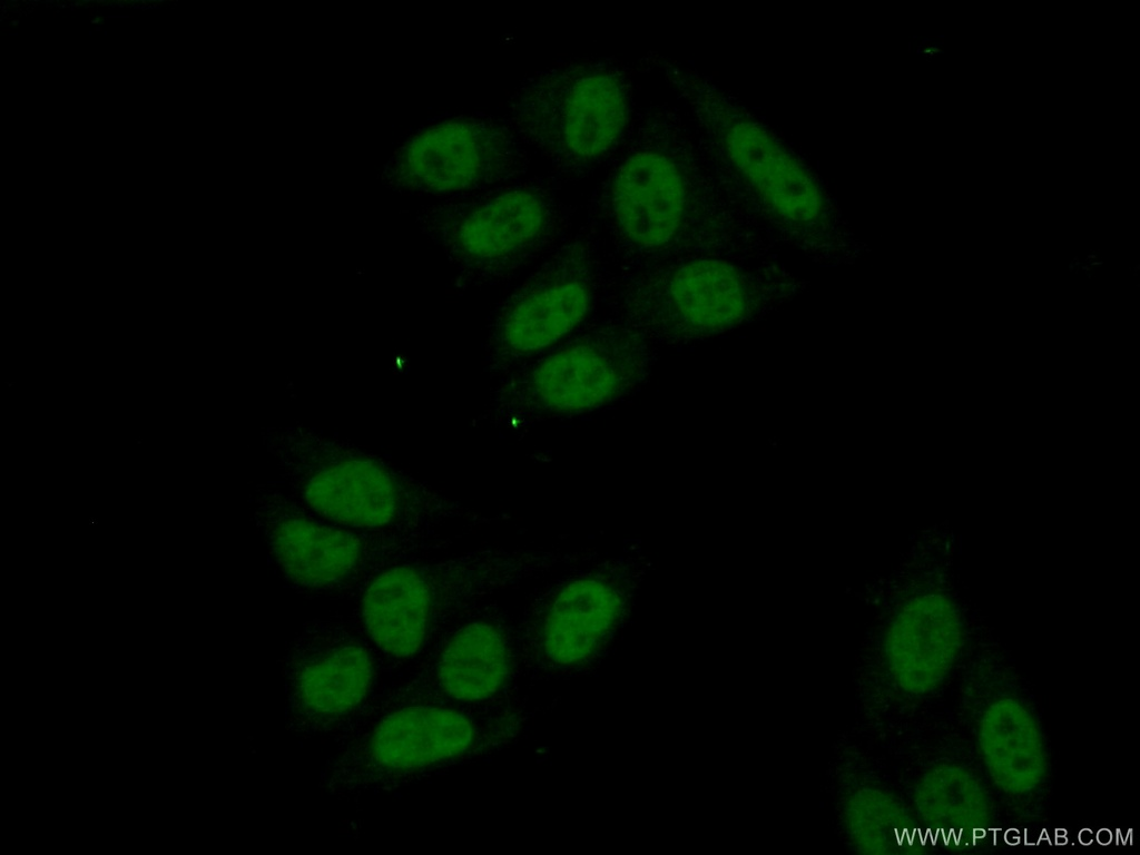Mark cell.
Here are the masks:
<instances>
[{"label":"cell","mask_w":1140,"mask_h":855,"mask_svg":"<svg viewBox=\"0 0 1140 855\" xmlns=\"http://www.w3.org/2000/svg\"><path fill=\"white\" fill-rule=\"evenodd\" d=\"M281 484L325 520L364 530H436L475 515L396 464L350 444L288 430L268 440Z\"/></svg>","instance_id":"cell-1"},{"label":"cell","mask_w":1140,"mask_h":855,"mask_svg":"<svg viewBox=\"0 0 1140 855\" xmlns=\"http://www.w3.org/2000/svg\"><path fill=\"white\" fill-rule=\"evenodd\" d=\"M252 502L274 572L301 594L361 596L386 569L451 543L438 529L364 530L325 520L277 482L258 484Z\"/></svg>","instance_id":"cell-2"},{"label":"cell","mask_w":1140,"mask_h":855,"mask_svg":"<svg viewBox=\"0 0 1140 855\" xmlns=\"http://www.w3.org/2000/svg\"><path fill=\"white\" fill-rule=\"evenodd\" d=\"M649 341L622 321L591 326L509 372L494 390L490 414L522 424L618 401L646 381Z\"/></svg>","instance_id":"cell-3"},{"label":"cell","mask_w":1140,"mask_h":855,"mask_svg":"<svg viewBox=\"0 0 1140 855\" xmlns=\"http://www.w3.org/2000/svg\"><path fill=\"white\" fill-rule=\"evenodd\" d=\"M512 127L553 165L587 169L621 141L630 120L622 75L602 62L572 63L527 80L510 101Z\"/></svg>","instance_id":"cell-4"},{"label":"cell","mask_w":1140,"mask_h":855,"mask_svg":"<svg viewBox=\"0 0 1140 855\" xmlns=\"http://www.w3.org/2000/svg\"><path fill=\"white\" fill-rule=\"evenodd\" d=\"M494 578V559L482 551L393 566L361 593L360 623L382 651L410 658Z\"/></svg>","instance_id":"cell-5"},{"label":"cell","mask_w":1140,"mask_h":855,"mask_svg":"<svg viewBox=\"0 0 1140 855\" xmlns=\"http://www.w3.org/2000/svg\"><path fill=\"white\" fill-rule=\"evenodd\" d=\"M598 286L588 242L560 246L495 312L487 344L491 371L509 373L568 337L589 315Z\"/></svg>","instance_id":"cell-6"},{"label":"cell","mask_w":1140,"mask_h":855,"mask_svg":"<svg viewBox=\"0 0 1140 855\" xmlns=\"http://www.w3.org/2000/svg\"><path fill=\"white\" fill-rule=\"evenodd\" d=\"M973 680L967 715L987 784L1019 814H1036L1050 783V757L1040 718L1014 682L984 672Z\"/></svg>","instance_id":"cell-7"},{"label":"cell","mask_w":1140,"mask_h":855,"mask_svg":"<svg viewBox=\"0 0 1140 855\" xmlns=\"http://www.w3.org/2000/svg\"><path fill=\"white\" fill-rule=\"evenodd\" d=\"M613 305L620 321L650 340L731 327L747 312V294L733 265L699 258L660 272L640 267L623 276Z\"/></svg>","instance_id":"cell-8"},{"label":"cell","mask_w":1140,"mask_h":855,"mask_svg":"<svg viewBox=\"0 0 1140 855\" xmlns=\"http://www.w3.org/2000/svg\"><path fill=\"white\" fill-rule=\"evenodd\" d=\"M521 164L509 127L487 117H456L411 137L385 165L383 179L397 189L454 194L504 181Z\"/></svg>","instance_id":"cell-9"},{"label":"cell","mask_w":1140,"mask_h":855,"mask_svg":"<svg viewBox=\"0 0 1140 855\" xmlns=\"http://www.w3.org/2000/svg\"><path fill=\"white\" fill-rule=\"evenodd\" d=\"M373 668L354 626L334 619L307 622L284 657L291 718L313 730L341 720L365 699Z\"/></svg>","instance_id":"cell-10"},{"label":"cell","mask_w":1140,"mask_h":855,"mask_svg":"<svg viewBox=\"0 0 1140 855\" xmlns=\"http://www.w3.org/2000/svg\"><path fill=\"white\" fill-rule=\"evenodd\" d=\"M557 226L558 210L549 195L534 187H511L460 209L449 242L474 273L497 283L537 258Z\"/></svg>","instance_id":"cell-11"},{"label":"cell","mask_w":1140,"mask_h":855,"mask_svg":"<svg viewBox=\"0 0 1140 855\" xmlns=\"http://www.w3.org/2000/svg\"><path fill=\"white\" fill-rule=\"evenodd\" d=\"M603 209L623 248L651 258L680 235L688 213V186L678 163L656 146L639 144L615 168Z\"/></svg>","instance_id":"cell-12"},{"label":"cell","mask_w":1140,"mask_h":855,"mask_svg":"<svg viewBox=\"0 0 1140 855\" xmlns=\"http://www.w3.org/2000/svg\"><path fill=\"white\" fill-rule=\"evenodd\" d=\"M698 105L721 151L765 205L795 223L820 215L819 185L764 126L717 94H701Z\"/></svg>","instance_id":"cell-13"},{"label":"cell","mask_w":1140,"mask_h":855,"mask_svg":"<svg viewBox=\"0 0 1140 855\" xmlns=\"http://www.w3.org/2000/svg\"><path fill=\"white\" fill-rule=\"evenodd\" d=\"M476 738L463 714L438 706H409L383 717L338 763L343 775L372 785L468 751Z\"/></svg>","instance_id":"cell-14"},{"label":"cell","mask_w":1140,"mask_h":855,"mask_svg":"<svg viewBox=\"0 0 1140 855\" xmlns=\"http://www.w3.org/2000/svg\"><path fill=\"white\" fill-rule=\"evenodd\" d=\"M955 606L940 594L918 597L893 622L886 641L887 669L905 695L924 697L951 675L962 649Z\"/></svg>","instance_id":"cell-15"},{"label":"cell","mask_w":1140,"mask_h":855,"mask_svg":"<svg viewBox=\"0 0 1140 855\" xmlns=\"http://www.w3.org/2000/svg\"><path fill=\"white\" fill-rule=\"evenodd\" d=\"M622 576L596 572L566 583L548 603L539 622L544 657L559 666L591 658L613 632L623 611Z\"/></svg>","instance_id":"cell-16"},{"label":"cell","mask_w":1140,"mask_h":855,"mask_svg":"<svg viewBox=\"0 0 1140 855\" xmlns=\"http://www.w3.org/2000/svg\"><path fill=\"white\" fill-rule=\"evenodd\" d=\"M912 800V812L926 836L944 829V846L950 839L954 844L961 839L964 847L970 839L974 845L976 833L983 838L991 833L1004 835L996 825L995 799L987 780L960 760L944 758L925 766L915 780Z\"/></svg>","instance_id":"cell-17"},{"label":"cell","mask_w":1140,"mask_h":855,"mask_svg":"<svg viewBox=\"0 0 1140 855\" xmlns=\"http://www.w3.org/2000/svg\"><path fill=\"white\" fill-rule=\"evenodd\" d=\"M436 668L440 687L450 697L462 701L489 698L509 675L507 638L492 623H468L444 643Z\"/></svg>","instance_id":"cell-18"},{"label":"cell","mask_w":1140,"mask_h":855,"mask_svg":"<svg viewBox=\"0 0 1140 855\" xmlns=\"http://www.w3.org/2000/svg\"><path fill=\"white\" fill-rule=\"evenodd\" d=\"M845 827L853 846L864 854L914 853L916 835L922 837L915 815L892 794L875 787L854 792L844 806Z\"/></svg>","instance_id":"cell-19"}]
</instances>
